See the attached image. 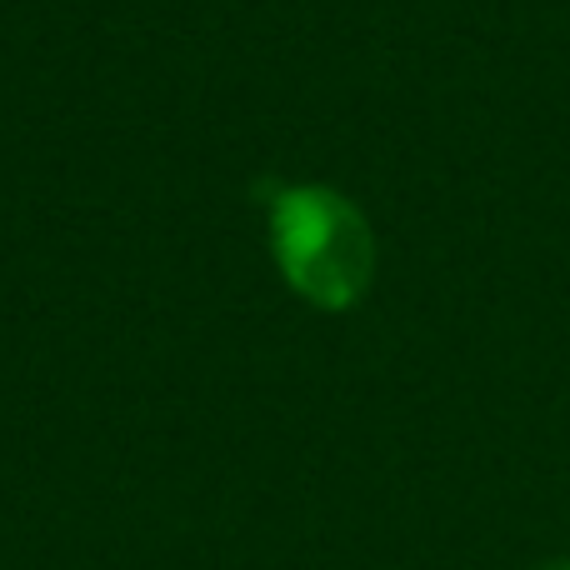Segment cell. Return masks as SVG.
I'll use <instances>...</instances> for the list:
<instances>
[{
    "label": "cell",
    "instance_id": "cell-1",
    "mask_svg": "<svg viewBox=\"0 0 570 570\" xmlns=\"http://www.w3.org/2000/svg\"><path fill=\"white\" fill-rule=\"evenodd\" d=\"M276 261L285 281L305 295V301L341 311V305L361 301L365 281L375 266V246L365 220L331 190H291L276 206Z\"/></svg>",
    "mask_w": 570,
    "mask_h": 570
},
{
    "label": "cell",
    "instance_id": "cell-2",
    "mask_svg": "<svg viewBox=\"0 0 570 570\" xmlns=\"http://www.w3.org/2000/svg\"><path fill=\"white\" fill-rule=\"evenodd\" d=\"M541 570H570V566H541Z\"/></svg>",
    "mask_w": 570,
    "mask_h": 570
}]
</instances>
